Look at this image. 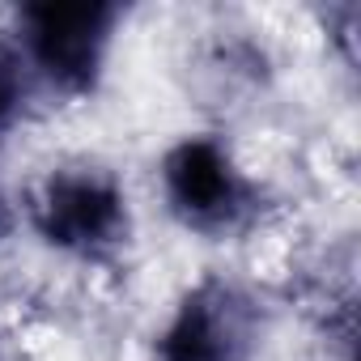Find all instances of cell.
<instances>
[{
	"instance_id": "1",
	"label": "cell",
	"mask_w": 361,
	"mask_h": 361,
	"mask_svg": "<svg viewBox=\"0 0 361 361\" xmlns=\"http://www.w3.org/2000/svg\"><path fill=\"white\" fill-rule=\"evenodd\" d=\"M26 226L51 255L73 264H102L128 247L136 213L119 170L77 157L51 166L30 188Z\"/></svg>"
},
{
	"instance_id": "2",
	"label": "cell",
	"mask_w": 361,
	"mask_h": 361,
	"mask_svg": "<svg viewBox=\"0 0 361 361\" xmlns=\"http://www.w3.org/2000/svg\"><path fill=\"white\" fill-rule=\"evenodd\" d=\"M119 5L81 0V5H22L13 13L9 51L18 56L30 90H47L51 98L81 102L98 94L115 43H119Z\"/></svg>"
},
{
	"instance_id": "3",
	"label": "cell",
	"mask_w": 361,
	"mask_h": 361,
	"mask_svg": "<svg viewBox=\"0 0 361 361\" xmlns=\"http://www.w3.org/2000/svg\"><path fill=\"white\" fill-rule=\"evenodd\" d=\"M157 196L178 230L200 238L238 234L259 209L255 178L221 132L174 136L157 157Z\"/></svg>"
},
{
	"instance_id": "4",
	"label": "cell",
	"mask_w": 361,
	"mask_h": 361,
	"mask_svg": "<svg viewBox=\"0 0 361 361\" xmlns=\"http://www.w3.org/2000/svg\"><path fill=\"white\" fill-rule=\"evenodd\" d=\"M259 306L230 276H204L178 298L153 340L157 361H251L259 348Z\"/></svg>"
},
{
	"instance_id": "5",
	"label": "cell",
	"mask_w": 361,
	"mask_h": 361,
	"mask_svg": "<svg viewBox=\"0 0 361 361\" xmlns=\"http://www.w3.org/2000/svg\"><path fill=\"white\" fill-rule=\"evenodd\" d=\"M26 94H30V81L18 64V56L9 47H0V149H5V140L13 136V128L22 119Z\"/></svg>"
},
{
	"instance_id": "6",
	"label": "cell",
	"mask_w": 361,
	"mask_h": 361,
	"mask_svg": "<svg viewBox=\"0 0 361 361\" xmlns=\"http://www.w3.org/2000/svg\"><path fill=\"white\" fill-rule=\"evenodd\" d=\"M9 221H13V209H9V196H5V188H0V234L9 230Z\"/></svg>"
},
{
	"instance_id": "7",
	"label": "cell",
	"mask_w": 361,
	"mask_h": 361,
	"mask_svg": "<svg viewBox=\"0 0 361 361\" xmlns=\"http://www.w3.org/2000/svg\"><path fill=\"white\" fill-rule=\"evenodd\" d=\"M0 361H9V357H5V348H0Z\"/></svg>"
}]
</instances>
